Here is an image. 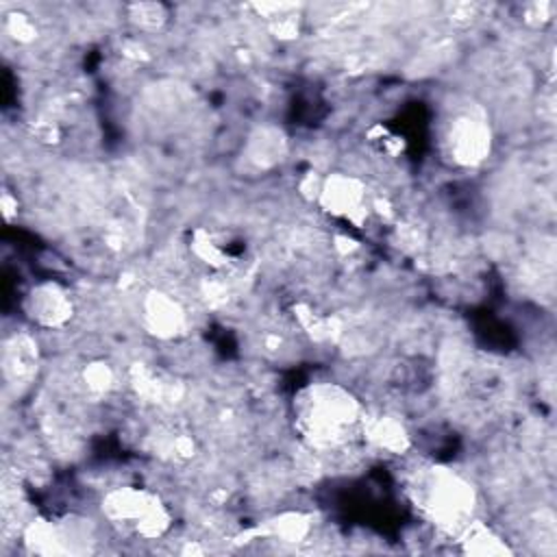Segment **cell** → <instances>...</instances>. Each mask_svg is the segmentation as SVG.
I'll list each match as a JSON object with an SVG mask.
<instances>
[{
  "label": "cell",
  "mask_w": 557,
  "mask_h": 557,
  "mask_svg": "<svg viewBox=\"0 0 557 557\" xmlns=\"http://www.w3.org/2000/svg\"><path fill=\"white\" fill-rule=\"evenodd\" d=\"M457 542L461 544L463 553H470V555H509L511 553L507 542L487 522L476 518L461 529V533L457 535Z\"/></svg>",
  "instance_id": "obj_12"
},
{
  "label": "cell",
  "mask_w": 557,
  "mask_h": 557,
  "mask_svg": "<svg viewBox=\"0 0 557 557\" xmlns=\"http://www.w3.org/2000/svg\"><path fill=\"white\" fill-rule=\"evenodd\" d=\"M294 429L311 453H335L363 435L366 409L355 392L335 381H311L294 394Z\"/></svg>",
  "instance_id": "obj_1"
},
{
  "label": "cell",
  "mask_w": 557,
  "mask_h": 557,
  "mask_svg": "<svg viewBox=\"0 0 557 557\" xmlns=\"http://www.w3.org/2000/svg\"><path fill=\"white\" fill-rule=\"evenodd\" d=\"M320 207L342 220H348L352 224H361L370 213V200H368V187L366 183L348 172H333L322 178L318 198Z\"/></svg>",
  "instance_id": "obj_6"
},
{
  "label": "cell",
  "mask_w": 557,
  "mask_h": 557,
  "mask_svg": "<svg viewBox=\"0 0 557 557\" xmlns=\"http://www.w3.org/2000/svg\"><path fill=\"white\" fill-rule=\"evenodd\" d=\"M440 152L457 168H476L492 152V128L479 104H455L440 124Z\"/></svg>",
  "instance_id": "obj_4"
},
{
  "label": "cell",
  "mask_w": 557,
  "mask_h": 557,
  "mask_svg": "<svg viewBox=\"0 0 557 557\" xmlns=\"http://www.w3.org/2000/svg\"><path fill=\"white\" fill-rule=\"evenodd\" d=\"M141 324L157 339H176L187 329V311L172 294L150 289L141 300Z\"/></svg>",
  "instance_id": "obj_8"
},
{
  "label": "cell",
  "mask_w": 557,
  "mask_h": 557,
  "mask_svg": "<svg viewBox=\"0 0 557 557\" xmlns=\"http://www.w3.org/2000/svg\"><path fill=\"white\" fill-rule=\"evenodd\" d=\"M287 141L281 128L276 126H257L246 141L244 157L250 165L259 170H270L285 159Z\"/></svg>",
  "instance_id": "obj_10"
},
{
  "label": "cell",
  "mask_w": 557,
  "mask_h": 557,
  "mask_svg": "<svg viewBox=\"0 0 557 557\" xmlns=\"http://www.w3.org/2000/svg\"><path fill=\"white\" fill-rule=\"evenodd\" d=\"M22 542L37 555H76L87 553L94 542L87 522L76 520H44L33 518L22 529Z\"/></svg>",
  "instance_id": "obj_5"
},
{
  "label": "cell",
  "mask_w": 557,
  "mask_h": 557,
  "mask_svg": "<svg viewBox=\"0 0 557 557\" xmlns=\"http://www.w3.org/2000/svg\"><path fill=\"white\" fill-rule=\"evenodd\" d=\"M363 437L368 442H372L376 448L394 453V455H403L411 446L405 424L394 416H368L366 413Z\"/></svg>",
  "instance_id": "obj_11"
},
{
  "label": "cell",
  "mask_w": 557,
  "mask_h": 557,
  "mask_svg": "<svg viewBox=\"0 0 557 557\" xmlns=\"http://www.w3.org/2000/svg\"><path fill=\"white\" fill-rule=\"evenodd\" d=\"M22 309L30 324L46 331H61L74 318V298L59 283L41 281L24 294Z\"/></svg>",
  "instance_id": "obj_7"
},
{
  "label": "cell",
  "mask_w": 557,
  "mask_h": 557,
  "mask_svg": "<svg viewBox=\"0 0 557 557\" xmlns=\"http://www.w3.org/2000/svg\"><path fill=\"white\" fill-rule=\"evenodd\" d=\"M39 366L37 342L28 333H13L2 342V374L7 383H28Z\"/></svg>",
  "instance_id": "obj_9"
},
{
  "label": "cell",
  "mask_w": 557,
  "mask_h": 557,
  "mask_svg": "<svg viewBox=\"0 0 557 557\" xmlns=\"http://www.w3.org/2000/svg\"><path fill=\"white\" fill-rule=\"evenodd\" d=\"M411 503L435 529L459 535L474 520L476 490L457 470L442 463L418 466L407 483Z\"/></svg>",
  "instance_id": "obj_2"
},
{
  "label": "cell",
  "mask_w": 557,
  "mask_h": 557,
  "mask_svg": "<svg viewBox=\"0 0 557 557\" xmlns=\"http://www.w3.org/2000/svg\"><path fill=\"white\" fill-rule=\"evenodd\" d=\"M102 518L120 533L152 542L161 540L172 527V511L163 498L139 485H117L100 498Z\"/></svg>",
  "instance_id": "obj_3"
},
{
  "label": "cell",
  "mask_w": 557,
  "mask_h": 557,
  "mask_svg": "<svg viewBox=\"0 0 557 557\" xmlns=\"http://www.w3.org/2000/svg\"><path fill=\"white\" fill-rule=\"evenodd\" d=\"M126 11H128V22L141 33H157L170 20V11L161 2H137V4H128Z\"/></svg>",
  "instance_id": "obj_13"
}]
</instances>
